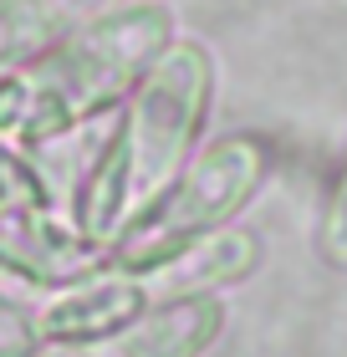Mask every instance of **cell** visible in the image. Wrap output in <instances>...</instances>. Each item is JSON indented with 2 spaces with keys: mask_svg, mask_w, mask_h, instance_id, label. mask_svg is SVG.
Here are the masks:
<instances>
[{
  "mask_svg": "<svg viewBox=\"0 0 347 357\" xmlns=\"http://www.w3.org/2000/svg\"><path fill=\"white\" fill-rule=\"evenodd\" d=\"M322 255L327 261H347V174H342L332 209H327V225H322Z\"/></svg>",
  "mask_w": 347,
  "mask_h": 357,
  "instance_id": "9c48e42d",
  "label": "cell"
},
{
  "mask_svg": "<svg viewBox=\"0 0 347 357\" xmlns=\"http://www.w3.org/2000/svg\"><path fill=\"white\" fill-rule=\"evenodd\" d=\"M103 6L108 0H0V67L46 52Z\"/></svg>",
  "mask_w": 347,
  "mask_h": 357,
  "instance_id": "5b68a950",
  "label": "cell"
},
{
  "mask_svg": "<svg viewBox=\"0 0 347 357\" xmlns=\"http://www.w3.org/2000/svg\"><path fill=\"white\" fill-rule=\"evenodd\" d=\"M36 204H46V189L31 178L21 158L0 149V209H36Z\"/></svg>",
  "mask_w": 347,
  "mask_h": 357,
  "instance_id": "52a82bcc",
  "label": "cell"
},
{
  "mask_svg": "<svg viewBox=\"0 0 347 357\" xmlns=\"http://www.w3.org/2000/svg\"><path fill=\"white\" fill-rule=\"evenodd\" d=\"M256 178H260V149L251 138L214 143L169 199L148 209L143 220H133V230L123 240V266H158L179 255L189 240L214 230V220L240 209V199L256 189Z\"/></svg>",
  "mask_w": 347,
  "mask_h": 357,
  "instance_id": "3957f363",
  "label": "cell"
},
{
  "mask_svg": "<svg viewBox=\"0 0 347 357\" xmlns=\"http://www.w3.org/2000/svg\"><path fill=\"white\" fill-rule=\"evenodd\" d=\"M163 41H169V10L154 0L87 26L82 36H72L67 52H57L0 102V128H21V133L77 128L82 118L103 112L112 97H123L128 82L163 52Z\"/></svg>",
  "mask_w": 347,
  "mask_h": 357,
  "instance_id": "7a4b0ae2",
  "label": "cell"
},
{
  "mask_svg": "<svg viewBox=\"0 0 347 357\" xmlns=\"http://www.w3.org/2000/svg\"><path fill=\"white\" fill-rule=\"evenodd\" d=\"M0 357H36V332L21 306H10L0 296Z\"/></svg>",
  "mask_w": 347,
  "mask_h": 357,
  "instance_id": "ba28073f",
  "label": "cell"
},
{
  "mask_svg": "<svg viewBox=\"0 0 347 357\" xmlns=\"http://www.w3.org/2000/svg\"><path fill=\"white\" fill-rule=\"evenodd\" d=\"M209 56L200 46H179L148 72L118 143L103 158V174L87 189V230L103 235L123 215L143 209L154 194L169 189L174 169L184 164L189 138L200 133L209 107Z\"/></svg>",
  "mask_w": 347,
  "mask_h": 357,
  "instance_id": "6da1fadb",
  "label": "cell"
},
{
  "mask_svg": "<svg viewBox=\"0 0 347 357\" xmlns=\"http://www.w3.org/2000/svg\"><path fill=\"white\" fill-rule=\"evenodd\" d=\"M143 296L128 286H97V291H72L67 301H57L46 312V332L57 337H72V342H92V337H108L118 332L123 321L138 317Z\"/></svg>",
  "mask_w": 347,
  "mask_h": 357,
  "instance_id": "8992f818",
  "label": "cell"
},
{
  "mask_svg": "<svg viewBox=\"0 0 347 357\" xmlns=\"http://www.w3.org/2000/svg\"><path fill=\"white\" fill-rule=\"evenodd\" d=\"M214 332H220V306L209 296H189V301H174L148 317L123 321L108 337L67 342L46 357H200L214 342Z\"/></svg>",
  "mask_w": 347,
  "mask_h": 357,
  "instance_id": "277c9868",
  "label": "cell"
}]
</instances>
